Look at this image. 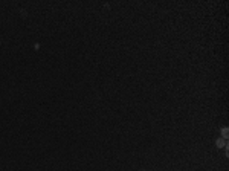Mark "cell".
I'll return each instance as SVG.
<instances>
[{
    "mask_svg": "<svg viewBox=\"0 0 229 171\" xmlns=\"http://www.w3.org/2000/svg\"><path fill=\"white\" fill-rule=\"evenodd\" d=\"M220 131H221V137H223V139H228V136H229V128L228 127H223Z\"/></svg>",
    "mask_w": 229,
    "mask_h": 171,
    "instance_id": "7a4b0ae2",
    "label": "cell"
},
{
    "mask_svg": "<svg viewBox=\"0 0 229 171\" xmlns=\"http://www.w3.org/2000/svg\"><path fill=\"white\" fill-rule=\"evenodd\" d=\"M216 145H217V148H225L228 144V139H223V137H218L217 141H216Z\"/></svg>",
    "mask_w": 229,
    "mask_h": 171,
    "instance_id": "6da1fadb",
    "label": "cell"
}]
</instances>
